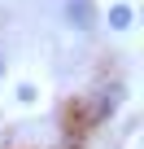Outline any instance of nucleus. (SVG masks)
<instances>
[{
    "instance_id": "1",
    "label": "nucleus",
    "mask_w": 144,
    "mask_h": 149,
    "mask_svg": "<svg viewBox=\"0 0 144 149\" xmlns=\"http://www.w3.org/2000/svg\"><path fill=\"white\" fill-rule=\"evenodd\" d=\"M118 105H122V84H96L88 92V118L92 123H105Z\"/></svg>"
},
{
    "instance_id": "2",
    "label": "nucleus",
    "mask_w": 144,
    "mask_h": 149,
    "mask_svg": "<svg viewBox=\"0 0 144 149\" xmlns=\"http://www.w3.org/2000/svg\"><path fill=\"white\" fill-rule=\"evenodd\" d=\"M96 22H101L96 0H65V26H70V31L88 35V31H96Z\"/></svg>"
},
{
    "instance_id": "3",
    "label": "nucleus",
    "mask_w": 144,
    "mask_h": 149,
    "mask_svg": "<svg viewBox=\"0 0 144 149\" xmlns=\"http://www.w3.org/2000/svg\"><path fill=\"white\" fill-rule=\"evenodd\" d=\"M105 22H109V31H131V26H135V9H131V5H122V0H118V5H109V13H105Z\"/></svg>"
},
{
    "instance_id": "4",
    "label": "nucleus",
    "mask_w": 144,
    "mask_h": 149,
    "mask_svg": "<svg viewBox=\"0 0 144 149\" xmlns=\"http://www.w3.org/2000/svg\"><path fill=\"white\" fill-rule=\"evenodd\" d=\"M18 101H22V105H35V101H39V88H35V84H22V88H18Z\"/></svg>"
},
{
    "instance_id": "5",
    "label": "nucleus",
    "mask_w": 144,
    "mask_h": 149,
    "mask_svg": "<svg viewBox=\"0 0 144 149\" xmlns=\"http://www.w3.org/2000/svg\"><path fill=\"white\" fill-rule=\"evenodd\" d=\"M0 79H5V57H0Z\"/></svg>"
}]
</instances>
